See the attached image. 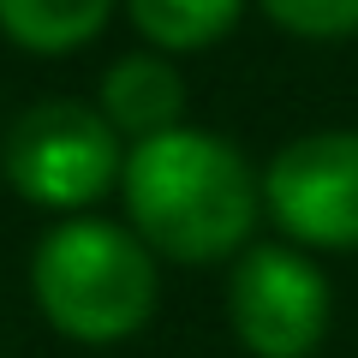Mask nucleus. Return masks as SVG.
Here are the masks:
<instances>
[{"instance_id":"nucleus-1","label":"nucleus","mask_w":358,"mask_h":358,"mask_svg":"<svg viewBox=\"0 0 358 358\" xmlns=\"http://www.w3.org/2000/svg\"><path fill=\"white\" fill-rule=\"evenodd\" d=\"M126 209L138 239L179 263H215L257 227V179L233 143L173 126L126 155Z\"/></svg>"},{"instance_id":"nucleus-2","label":"nucleus","mask_w":358,"mask_h":358,"mask_svg":"<svg viewBox=\"0 0 358 358\" xmlns=\"http://www.w3.org/2000/svg\"><path fill=\"white\" fill-rule=\"evenodd\" d=\"M36 305L60 334L114 346L155 310V263L114 221H66L36 245Z\"/></svg>"},{"instance_id":"nucleus-3","label":"nucleus","mask_w":358,"mask_h":358,"mask_svg":"<svg viewBox=\"0 0 358 358\" xmlns=\"http://www.w3.org/2000/svg\"><path fill=\"white\" fill-rule=\"evenodd\" d=\"M126 173L108 114L84 102H36L6 131V179L42 209H84Z\"/></svg>"},{"instance_id":"nucleus-4","label":"nucleus","mask_w":358,"mask_h":358,"mask_svg":"<svg viewBox=\"0 0 358 358\" xmlns=\"http://www.w3.org/2000/svg\"><path fill=\"white\" fill-rule=\"evenodd\" d=\"M263 203L299 245L358 251V131H317L275 155Z\"/></svg>"},{"instance_id":"nucleus-5","label":"nucleus","mask_w":358,"mask_h":358,"mask_svg":"<svg viewBox=\"0 0 358 358\" xmlns=\"http://www.w3.org/2000/svg\"><path fill=\"white\" fill-rule=\"evenodd\" d=\"M227 317L257 358H305L329 329V281L310 257L257 245L233 268Z\"/></svg>"},{"instance_id":"nucleus-6","label":"nucleus","mask_w":358,"mask_h":358,"mask_svg":"<svg viewBox=\"0 0 358 358\" xmlns=\"http://www.w3.org/2000/svg\"><path fill=\"white\" fill-rule=\"evenodd\" d=\"M102 114H108L114 131H126L138 143L162 138L185 114V78L167 60H155V54H131V60H120L102 78Z\"/></svg>"},{"instance_id":"nucleus-7","label":"nucleus","mask_w":358,"mask_h":358,"mask_svg":"<svg viewBox=\"0 0 358 358\" xmlns=\"http://www.w3.org/2000/svg\"><path fill=\"white\" fill-rule=\"evenodd\" d=\"M108 6L114 0H0V30L30 54H66L108 24Z\"/></svg>"},{"instance_id":"nucleus-8","label":"nucleus","mask_w":358,"mask_h":358,"mask_svg":"<svg viewBox=\"0 0 358 358\" xmlns=\"http://www.w3.org/2000/svg\"><path fill=\"white\" fill-rule=\"evenodd\" d=\"M131 24L155 42V48H209L215 36H227L245 0H126Z\"/></svg>"},{"instance_id":"nucleus-9","label":"nucleus","mask_w":358,"mask_h":358,"mask_svg":"<svg viewBox=\"0 0 358 358\" xmlns=\"http://www.w3.org/2000/svg\"><path fill=\"white\" fill-rule=\"evenodd\" d=\"M263 13L299 36H352L358 30V0H263Z\"/></svg>"}]
</instances>
